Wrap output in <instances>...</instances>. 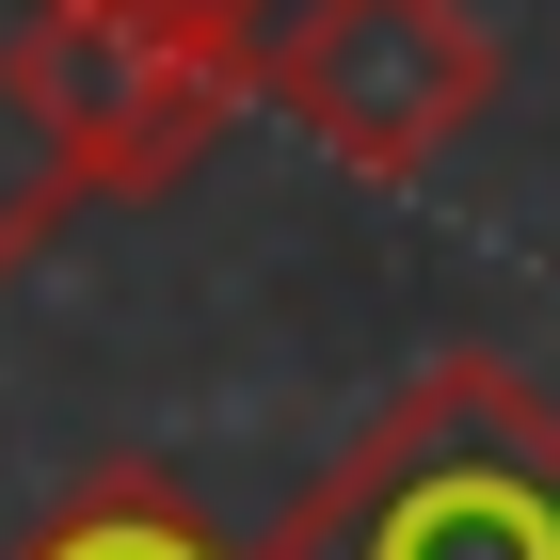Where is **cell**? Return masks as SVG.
<instances>
[{
  "instance_id": "cell-1",
  "label": "cell",
  "mask_w": 560,
  "mask_h": 560,
  "mask_svg": "<svg viewBox=\"0 0 560 560\" xmlns=\"http://www.w3.org/2000/svg\"><path fill=\"white\" fill-rule=\"evenodd\" d=\"M257 560H560V400L513 352H432L257 528Z\"/></svg>"
},
{
  "instance_id": "cell-2",
  "label": "cell",
  "mask_w": 560,
  "mask_h": 560,
  "mask_svg": "<svg viewBox=\"0 0 560 560\" xmlns=\"http://www.w3.org/2000/svg\"><path fill=\"white\" fill-rule=\"evenodd\" d=\"M257 96L144 65L81 16V0H0V289L65 241L81 209H129L161 176H192Z\"/></svg>"
},
{
  "instance_id": "cell-3",
  "label": "cell",
  "mask_w": 560,
  "mask_h": 560,
  "mask_svg": "<svg viewBox=\"0 0 560 560\" xmlns=\"http://www.w3.org/2000/svg\"><path fill=\"white\" fill-rule=\"evenodd\" d=\"M241 81H257V113H289L337 176L417 192V176L513 96V48L480 33V0H289Z\"/></svg>"
},
{
  "instance_id": "cell-4",
  "label": "cell",
  "mask_w": 560,
  "mask_h": 560,
  "mask_svg": "<svg viewBox=\"0 0 560 560\" xmlns=\"http://www.w3.org/2000/svg\"><path fill=\"white\" fill-rule=\"evenodd\" d=\"M0 560H257V545H224L209 497H192L176 465H96V480H65Z\"/></svg>"
},
{
  "instance_id": "cell-5",
  "label": "cell",
  "mask_w": 560,
  "mask_h": 560,
  "mask_svg": "<svg viewBox=\"0 0 560 560\" xmlns=\"http://www.w3.org/2000/svg\"><path fill=\"white\" fill-rule=\"evenodd\" d=\"M96 33L113 48H144V65H192V81H241V65H257V33L272 16H289V0H81ZM257 96V81H241Z\"/></svg>"
}]
</instances>
